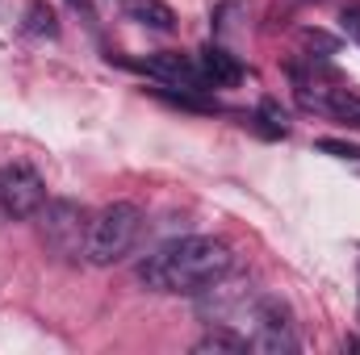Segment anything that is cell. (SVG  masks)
<instances>
[{"mask_svg": "<svg viewBox=\"0 0 360 355\" xmlns=\"http://www.w3.org/2000/svg\"><path fill=\"white\" fill-rule=\"evenodd\" d=\"M235 267V255L222 239L210 234H188L139 264V280L151 293H205Z\"/></svg>", "mask_w": 360, "mask_h": 355, "instance_id": "cell-1", "label": "cell"}, {"mask_svg": "<svg viewBox=\"0 0 360 355\" xmlns=\"http://www.w3.org/2000/svg\"><path fill=\"white\" fill-rule=\"evenodd\" d=\"M143 234V209L130 201H113L89 217V264L109 267L126 260Z\"/></svg>", "mask_w": 360, "mask_h": 355, "instance_id": "cell-2", "label": "cell"}, {"mask_svg": "<svg viewBox=\"0 0 360 355\" xmlns=\"http://www.w3.org/2000/svg\"><path fill=\"white\" fill-rule=\"evenodd\" d=\"M34 217H38L42 243H46L51 255H59L63 264L89 260V213H84L76 201L55 196V201H46Z\"/></svg>", "mask_w": 360, "mask_h": 355, "instance_id": "cell-3", "label": "cell"}, {"mask_svg": "<svg viewBox=\"0 0 360 355\" xmlns=\"http://www.w3.org/2000/svg\"><path fill=\"white\" fill-rule=\"evenodd\" d=\"M248 322H252V351L264 355H293L302 343H297V326H293V314L285 301L276 297H256L252 309H248Z\"/></svg>", "mask_w": 360, "mask_h": 355, "instance_id": "cell-4", "label": "cell"}, {"mask_svg": "<svg viewBox=\"0 0 360 355\" xmlns=\"http://www.w3.org/2000/svg\"><path fill=\"white\" fill-rule=\"evenodd\" d=\"M46 205V184L34 168L25 163H8L0 168V213L13 217V222H25L34 217L38 209Z\"/></svg>", "mask_w": 360, "mask_h": 355, "instance_id": "cell-5", "label": "cell"}, {"mask_svg": "<svg viewBox=\"0 0 360 355\" xmlns=\"http://www.w3.org/2000/svg\"><path fill=\"white\" fill-rule=\"evenodd\" d=\"M134 72H147L151 80H160V84H168V88H184V92H205L214 88L210 80H205V72L193 63V59H184V55H147V59H139V63H130Z\"/></svg>", "mask_w": 360, "mask_h": 355, "instance_id": "cell-6", "label": "cell"}, {"mask_svg": "<svg viewBox=\"0 0 360 355\" xmlns=\"http://www.w3.org/2000/svg\"><path fill=\"white\" fill-rule=\"evenodd\" d=\"M297 96H302V105H306V109H319V113H327V117H335V121L356 126V130H360V96H352V92H344V88L310 92L306 84H297Z\"/></svg>", "mask_w": 360, "mask_h": 355, "instance_id": "cell-7", "label": "cell"}, {"mask_svg": "<svg viewBox=\"0 0 360 355\" xmlns=\"http://www.w3.org/2000/svg\"><path fill=\"white\" fill-rule=\"evenodd\" d=\"M197 67L205 72V80H210L214 88H235V84L243 80V67H239V59H235L231 51L214 46V42L197 51Z\"/></svg>", "mask_w": 360, "mask_h": 355, "instance_id": "cell-8", "label": "cell"}, {"mask_svg": "<svg viewBox=\"0 0 360 355\" xmlns=\"http://www.w3.org/2000/svg\"><path fill=\"white\" fill-rule=\"evenodd\" d=\"M122 13H126V21H134L151 34H172L176 29V13L164 0H122Z\"/></svg>", "mask_w": 360, "mask_h": 355, "instance_id": "cell-9", "label": "cell"}, {"mask_svg": "<svg viewBox=\"0 0 360 355\" xmlns=\"http://www.w3.org/2000/svg\"><path fill=\"white\" fill-rule=\"evenodd\" d=\"M193 351L197 355H210V351H231V355H248L252 351V343L243 339V335H231L226 326H214L205 339H197L193 343Z\"/></svg>", "mask_w": 360, "mask_h": 355, "instance_id": "cell-10", "label": "cell"}, {"mask_svg": "<svg viewBox=\"0 0 360 355\" xmlns=\"http://www.w3.org/2000/svg\"><path fill=\"white\" fill-rule=\"evenodd\" d=\"M25 34H34V38H59V17H55V8L46 0H30V8H25Z\"/></svg>", "mask_w": 360, "mask_h": 355, "instance_id": "cell-11", "label": "cell"}, {"mask_svg": "<svg viewBox=\"0 0 360 355\" xmlns=\"http://www.w3.org/2000/svg\"><path fill=\"white\" fill-rule=\"evenodd\" d=\"M319 151L335 155V159H360V147L356 142H344V138H319Z\"/></svg>", "mask_w": 360, "mask_h": 355, "instance_id": "cell-12", "label": "cell"}, {"mask_svg": "<svg viewBox=\"0 0 360 355\" xmlns=\"http://www.w3.org/2000/svg\"><path fill=\"white\" fill-rule=\"evenodd\" d=\"M340 25H344V34L360 46V4H348V8L340 13Z\"/></svg>", "mask_w": 360, "mask_h": 355, "instance_id": "cell-13", "label": "cell"}, {"mask_svg": "<svg viewBox=\"0 0 360 355\" xmlns=\"http://www.w3.org/2000/svg\"><path fill=\"white\" fill-rule=\"evenodd\" d=\"M302 42H306L310 51H323V55H335V38H327L323 29H306V34H302Z\"/></svg>", "mask_w": 360, "mask_h": 355, "instance_id": "cell-14", "label": "cell"}, {"mask_svg": "<svg viewBox=\"0 0 360 355\" xmlns=\"http://www.w3.org/2000/svg\"><path fill=\"white\" fill-rule=\"evenodd\" d=\"M68 4H72V8H76V13H84V17H96V8H92V0H68Z\"/></svg>", "mask_w": 360, "mask_h": 355, "instance_id": "cell-15", "label": "cell"}, {"mask_svg": "<svg viewBox=\"0 0 360 355\" xmlns=\"http://www.w3.org/2000/svg\"><path fill=\"white\" fill-rule=\"evenodd\" d=\"M344 351H360V339L352 335V339H344Z\"/></svg>", "mask_w": 360, "mask_h": 355, "instance_id": "cell-16", "label": "cell"}]
</instances>
